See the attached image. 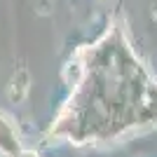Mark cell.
Here are the masks:
<instances>
[{"label": "cell", "mask_w": 157, "mask_h": 157, "mask_svg": "<svg viewBox=\"0 0 157 157\" xmlns=\"http://www.w3.org/2000/svg\"><path fill=\"white\" fill-rule=\"evenodd\" d=\"M28 73L21 68V71L14 73L12 82H10V89H7V96H10V101H14V103H21L24 98H26L28 94Z\"/></svg>", "instance_id": "obj_1"}, {"label": "cell", "mask_w": 157, "mask_h": 157, "mask_svg": "<svg viewBox=\"0 0 157 157\" xmlns=\"http://www.w3.org/2000/svg\"><path fill=\"white\" fill-rule=\"evenodd\" d=\"M0 152H5V155H12L17 152V141H14V131L12 127L2 122L0 120Z\"/></svg>", "instance_id": "obj_2"}, {"label": "cell", "mask_w": 157, "mask_h": 157, "mask_svg": "<svg viewBox=\"0 0 157 157\" xmlns=\"http://www.w3.org/2000/svg\"><path fill=\"white\" fill-rule=\"evenodd\" d=\"M155 19H157V10H155Z\"/></svg>", "instance_id": "obj_3"}, {"label": "cell", "mask_w": 157, "mask_h": 157, "mask_svg": "<svg viewBox=\"0 0 157 157\" xmlns=\"http://www.w3.org/2000/svg\"><path fill=\"white\" fill-rule=\"evenodd\" d=\"M101 2H105V0H101Z\"/></svg>", "instance_id": "obj_4"}]
</instances>
